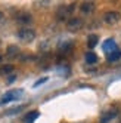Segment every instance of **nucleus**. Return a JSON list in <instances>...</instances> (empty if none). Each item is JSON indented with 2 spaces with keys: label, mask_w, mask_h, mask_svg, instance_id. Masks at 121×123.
Wrapping results in <instances>:
<instances>
[{
  "label": "nucleus",
  "mask_w": 121,
  "mask_h": 123,
  "mask_svg": "<svg viewBox=\"0 0 121 123\" xmlns=\"http://www.w3.org/2000/svg\"><path fill=\"white\" fill-rule=\"evenodd\" d=\"M22 93H24V91H22V89H12V91L6 92V93L3 95V98L0 99V104H7V102H11V101H16V99H19Z\"/></svg>",
  "instance_id": "obj_1"
},
{
  "label": "nucleus",
  "mask_w": 121,
  "mask_h": 123,
  "mask_svg": "<svg viewBox=\"0 0 121 123\" xmlns=\"http://www.w3.org/2000/svg\"><path fill=\"white\" fill-rule=\"evenodd\" d=\"M18 37L24 43H30V42H33L36 39V33H34V30H31L28 27H24V28H21L18 31Z\"/></svg>",
  "instance_id": "obj_2"
},
{
  "label": "nucleus",
  "mask_w": 121,
  "mask_h": 123,
  "mask_svg": "<svg viewBox=\"0 0 121 123\" xmlns=\"http://www.w3.org/2000/svg\"><path fill=\"white\" fill-rule=\"evenodd\" d=\"M102 48H103V52H105L106 55H111L112 52L118 50V46H117V43H115V40H114V39H106L105 42H103Z\"/></svg>",
  "instance_id": "obj_3"
},
{
  "label": "nucleus",
  "mask_w": 121,
  "mask_h": 123,
  "mask_svg": "<svg viewBox=\"0 0 121 123\" xmlns=\"http://www.w3.org/2000/svg\"><path fill=\"white\" fill-rule=\"evenodd\" d=\"M117 116H118V110L117 108H112V110L103 113L102 116H100V123H109L111 120H114Z\"/></svg>",
  "instance_id": "obj_4"
},
{
  "label": "nucleus",
  "mask_w": 121,
  "mask_h": 123,
  "mask_svg": "<svg viewBox=\"0 0 121 123\" xmlns=\"http://www.w3.org/2000/svg\"><path fill=\"white\" fill-rule=\"evenodd\" d=\"M120 13L118 12H106L105 13V16H103V21H105L106 24H115V22H118L120 21Z\"/></svg>",
  "instance_id": "obj_5"
},
{
  "label": "nucleus",
  "mask_w": 121,
  "mask_h": 123,
  "mask_svg": "<svg viewBox=\"0 0 121 123\" xmlns=\"http://www.w3.org/2000/svg\"><path fill=\"white\" fill-rule=\"evenodd\" d=\"M68 30L70 31H78L81 28V19L78 18H71L70 21H68Z\"/></svg>",
  "instance_id": "obj_6"
},
{
  "label": "nucleus",
  "mask_w": 121,
  "mask_h": 123,
  "mask_svg": "<svg viewBox=\"0 0 121 123\" xmlns=\"http://www.w3.org/2000/svg\"><path fill=\"white\" fill-rule=\"evenodd\" d=\"M71 11H72V6H68V7L64 6V7H60V9L58 11V18H59V19H65L66 16L70 15Z\"/></svg>",
  "instance_id": "obj_7"
},
{
  "label": "nucleus",
  "mask_w": 121,
  "mask_h": 123,
  "mask_svg": "<svg viewBox=\"0 0 121 123\" xmlns=\"http://www.w3.org/2000/svg\"><path fill=\"white\" fill-rule=\"evenodd\" d=\"M81 12L84 13V15H89V13H92L93 12V9H94V5L92 3V2H84L83 5H81Z\"/></svg>",
  "instance_id": "obj_8"
},
{
  "label": "nucleus",
  "mask_w": 121,
  "mask_h": 123,
  "mask_svg": "<svg viewBox=\"0 0 121 123\" xmlns=\"http://www.w3.org/2000/svg\"><path fill=\"white\" fill-rule=\"evenodd\" d=\"M38 116H40L38 111H30L27 116L24 117V122H25V123H33L36 119H38Z\"/></svg>",
  "instance_id": "obj_9"
},
{
  "label": "nucleus",
  "mask_w": 121,
  "mask_h": 123,
  "mask_svg": "<svg viewBox=\"0 0 121 123\" xmlns=\"http://www.w3.org/2000/svg\"><path fill=\"white\" fill-rule=\"evenodd\" d=\"M12 71H13V65H11V64H6V65H2V67H0V76L11 74Z\"/></svg>",
  "instance_id": "obj_10"
},
{
  "label": "nucleus",
  "mask_w": 121,
  "mask_h": 123,
  "mask_svg": "<svg viewBox=\"0 0 121 123\" xmlns=\"http://www.w3.org/2000/svg\"><path fill=\"white\" fill-rule=\"evenodd\" d=\"M96 61H98L96 54H93V52H87L86 54V62L87 64H96Z\"/></svg>",
  "instance_id": "obj_11"
},
{
  "label": "nucleus",
  "mask_w": 121,
  "mask_h": 123,
  "mask_svg": "<svg viewBox=\"0 0 121 123\" xmlns=\"http://www.w3.org/2000/svg\"><path fill=\"white\" fill-rule=\"evenodd\" d=\"M6 54H7V56H9V58H13V56H16V55L19 54V48L18 46H9Z\"/></svg>",
  "instance_id": "obj_12"
},
{
  "label": "nucleus",
  "mask_w": 121,
  "mask_h": 123,
  "mask_svg": "<svg viewBox=\"0 0 121 123\" xmlns=\"http://www.w3.org/2000/svg\"><path fill=\"white\" fill-rule=\"evenodd\" d=\"M98 40H99V37H98V36H94V34L89 36V40H87V45H89V48H90V49H93L94 46L98 45Z\"/></svg>",
  "instance_id": "obj_13"
},
{
  "label": "nucleus",
  "mask_w": 121,
  "mask_h": 123,
  "mask_svg": "<svg viewBox=\"0 0 121 123\" xmlns=\"http://www.w3.org/2000/svg\"><path fill=\"white\" fill-rule=\"evenodd\" d=\"M120 58H121V50L120 49L115 50V52H112L111 55H108V61H109V62H114V61H117Z\"/></svg>",
  "instance_id": "obj_14"
},
{
  "label": "nucleus",
  "mask_w": 121,
  "mask_h": 123,
  "mask_svg": "<svg viewBox=\"0 0 121 123\" xmlns=\"http://www.w3.org/2000/svg\"><path fill=\"white\" fill-rule=\"evenodd\" d=\"M44 82H47V77H43V79H40V80H37L36 83H34V87H37V86H40L41 83H44Z\"/></svg>",
  "instance_id": "obj_15"
},
{
  "label": "nucleus",
  "mask_w": 121,
  "mask_h": 123,
  "mask_svg": "<svg viewBox=\"0 0 121 123\" xmlns=\"http://www.w3.org/2000/svg\"><path fill=\"white\" fill-rule=\"evenodd\" d=\"M0 61H2V56H0Z\"/></svg>",
  "instance_id": "obj_16"
},
{
  "label": "nucleus",
  "mask_w": 121,
  "mask_h": 123,
  "mask_svg": "<svg viewBox=\"0 0 121 123\" xmlns=\"http://www.w3.org/2000/svg\"><path fill=\"white\" fill-rule=\"evenodd\" d=\"M120 123H121V122H120Z\"/></svg>",
  "instance_id": "obj_17"
}]
</instances>
